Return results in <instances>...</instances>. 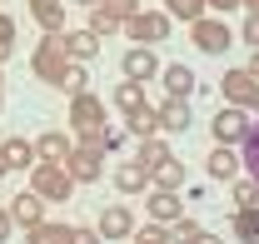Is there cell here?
Returning a JSON list of instances; mask_svg holds the SVG:
<instances>
[{
  "instance_id": "6da1fadb",
  "label": "cell",
  "mask_w": 259,
  "mask_h": 244,
  "mask_svg": "<svg viewBox=\"0 0 259 244\" xmlns=\"http://www.w3.org/2000/svg\"><path fill=\"white\" fill-rule=\"evenodd\" d=\"M30 189L45 199V205H65L70 194H75V180L65 175V165H35V175H30Z\"/></svg>"
},
{
  "instance_id": "7a4b0ae2",
  "label": "cell",
  "mask_w": 259,
  "mask_h": 244,
  "mask_svg": "<svg viewBox=\"0 0 259 244\" xmlns=\"http://www.w3.org/2000/svg\"><path fill=\"white\" fill-rule=\"evenodd\" d=\"M120 30H125L135 45H150V50H155L160 40H169V15H164V10H140V15H130Z\"/></svg>"
},
{
  "instance_id": "3957f363",
  "label": "cell",
  "mask_w": 259,
  "mask_h": 244,
  "mask_svg": "<svg viewBox=\"0 0 259 244\" xmlns=\"http://www.w3.org/2000/svg\"><path fill=\"white\" fill-rule=\"evenodd\" d=\"M30 70L40 75V80H60L65 70H70V55H65V45H60V35H45L40 45H35V60H30Z\"/></svg>"
},
{
  "instance_id": "277c9868",
  "label": "cell",
  "mask_w": 259,
  "mask_h": 244,
  "mask_svg": "<svg viewBox=\"0 0 259 244\" xmlns=\"http://www.w3.org/2000/svg\"><path fill=\"white\" fill-rule=\"evenodd\" d=\"M65 175L75 184H95L100 175H105V154L95 150V145H80L75 140V150H70V159H65Z\"/></svg>"
},
{
  "instance_id": "5b68a950",
  "label": "cell",
  "mask_w": 259,
  "mask_h": 244,
  "mask_svg": "<svg viewBox=\"0 0 259 244\" xmlns=\"http://www.w3.org/2000/svg\"><path fill=\"white\" fill-rule=\"evenodd\" d=\"M190 40L199 45V50H204V55H225L234 35H229V25H225V20L204 15V20H194V25H190Z\"/></svg>"
},
{
  "instance_id": "8992f818",
  "label": "cell",
  "mask_w": 259,
  "mask_h": 244,
  "mask_svg": "<svg viewBox=\"0 0 259 244\" xmlns=\"http://www.w3.org/2000/svg\"><path fill=\"white\" fill-rule=\"evenodd\" d=\"M220 90H225L229 105H239V110H254V100H259V80L249 75V70H225V75H220Z\"/></svg>"
},
{
  "instance_id": "52a82bcc",
  "label": "cell",
  "mask_w": 259,
  "mask_h": 244,
  "mask_svg": "<svg viewBox=\"0 0 259 244\" xmlns=\"http://www.w3.org/2000/svg\"><path fill=\"white\" fill-rule=\"evenodd\" d=\"M70 120H75V135H90V130H100L105 125V100H95V95H70Z\"/></svg>"
},
{
  "instance_id": "ba28073f",
  "label": "cell",
  "mask_w": 259,
  "mask_h": 244,
  "mask_svg": "<svg viewBox=\"0 0 259 244\" xmlns=\"http://www.w3.org/2000/svg\"><path fill=\"white\" fill-rule=\"evenodd\" d=\"M95 229H100V239H130L135 234V214L125 205H110V210H100Z\"/></svg>"
},
{
  "instance_id": "9c48e42d",
  "label": "cell",
  "mask_w": 259,
  "mask_h": 244,
  "mask_svg": "<svg viewBox=\"0 0 259 244\" xmlns=\"http://www.w3.org/2000/svg\"><path fill=\"white\" fill-rule=\"evenodd\" d=\"M120 70H125V80H140V85L160 75V65H155V50H150V45H135V50H125Z\"/></svg>"
},
{
  "instance_id": "30bf717a",
  "label": "cell",
  "mask_w": 259,
  "mask_h": 244,
  "mask_svg": "<svg viewBox=\"0 0 259 244\" xmlns=\"http://www.w3.org/2000/svg\"><path fill=\"white\" fill-rule=\"evenodd\" d=\"M244 130H249V120H244V110H239V105H225V110L214 115V140H220V145H239V140H244Z\"/></svg>"
},
{
  "instance_id": "8fae6325",
  "label": "cell",
  "mask_w": 259,
  "mask_h": 244,
  "mask_svg": "<svg viewBox=\"0 0 259 244\" xmlns=\"http://www.w3.org/2000/svg\"><path fill=\"white\" fill-rule=\"evenodd\" d=\"M10 219H15L20 229H35V224H45V199H40L35 189L15 194V199H10Z\"/></svg>"
},
{
  "instance_id": "7c38bea8",
  "label": "cell",
  "mask_w": 259,
  "mask_h": 244,
  "mask_svg": "<svg viewBox=\"0 0 259 244\" xmlns=\"http://www.w3.org/2000/svg\"><path fill=\"white\" fill-rule=\"evenodd\" d=\"M30 165H35V145L30 140L15 135V140L0 145V175H15V170H30Z\"/></svg>"
},
{
  "instance_id": "4fadbf2b",
  "label": "cell",
  "mask_w": 259,
  "mask_h": 244,
  "mask_svg": "<svg viewBox=\"0 0 259 244\" xmlns=\"http://www.w3.org/2000/svg\"><path fill=\"white\" fill-rule=\"evenodd\" d=\"M145 210H150V219H155V224H175V219L185 214V205H180V194H175V189H150Z\"/></svg>"
},
{
  "instance_id": "5bb4252c",
  "label": "cell",
  "mask_w": 259,
  "mask_h": 244,
  "mask_svg": "<svg viewBox=\"0 0 259 244\" xmlns=\"http://www.w3.org/2000/svg\"><path fill=\"white\" fill-rule=\"evenodd\" d=\"M60 45H65V55L80 60V65L100 55V35L95 30H60Z\"/></svg>"
},
{
  "instance_id": "9a60e30c",
  "label": "cell",
  "mask_w": 259,
  "mask_h": 244,
  "mask_svg": "<svg viewBox=\"0 0 259 244\" xmlns=\"http://www.w3.org/2000/svg\"><path fill=\"white\" fill-rule=\"evenodd\" d=\"M115 189H120V194H145V189H150V170H145L140 159L115 165Z\"/></svg>"
},
{
  "instance_id": "2e32d148",
  "label": "cell",
  "mask_w": 259,
  "mask_h": 244,
  "mask_svg": "<svg viewBox=\"0 0 259 244\" xmlns=\"http://www.w3.org/2000/svg\"><path fill=\"white\" fill-rule=\"evenodd\" d=\"M160 85H164V95H175V100H190L194 95V70L190 65H164Z\"/></svg>"
},
{
  "instance_id": "e0dca14e",
  "label": "cell",
  "mask_w": 259,
  "mask_h": 244,
  "mask_svg": "<svg viewBox=\"0 0 259 244\" xmlns=\"http://www.w3.org/2000/svg\"><path fill=\"white\" fill-rule=\"evenodd\" d=\"M155 115H160V130L180 135V130H190V100H175V95H164V105L155 110Z\"/></svg>"
},
{
  "instance_id": "ac0fdd59",
  "label": "cell",
  "mask_w": 259,
  "mask_h": 244,
  "mask_svg": "<svg viewBox=\"0 0 259 244\" xmlns=\"http://www.w3.org/2000/svg\"><path fill=\"white\" fill-rule=\"evenodd\" d=\"M30 15H35V25H40L45 35H60L65 30V0H35Z\"/></svg>"
},
{
  "instance_id": "d6986e66",
  "label": "cell",
  "mask_w": 259,
  "mask_h": 244,
  "mask_svg": "<svg viewBox=\"0 0 259 244\" xmlns=\"http://www.w3.org/2000/svg\"><path fill=\"white\" fill-rule=\"evenodd\" d=\"M70 150H75V145H70L65 135H55V130L35 140V159H45V165H65V159H70Z\"/></svg>"
},
{
  "instance_id": "ffe728a7",
  "label": "cell",
  "mask_w": 259,
  "mask_h": 244,
  "mask_svg": "<svg viewBox=\"0 0 259 244\" xmlns=\"http://www.w3.org/2000/svg\"><path fill=\"white\" fill-rule=\"evenodd\" d=\"M80 145H95L100 154H115L120 150V145H125V130H120V125H100V130H90V135H80Z\"/></svg>"
},
{
  "instance_id": "44dd1931",
  "label": "cell",
  "mask_w": 259,
  "mask_h": 244,
  "mask_svg": "<svg viewBox=\"0 0 259 244\" xmlns=\"http://www.w3.org/2000/svg\"><path fill=\"white\" fill-rule=\"evenodd\" d=\"M239 165L249 170V180H259V120H249L244 140H239Z\"/></svg>"
},
{
  "instance_id": "7402d4cb",
  "label": "cell",
  "mask_w": 259,
  "mask_h": 244,
  "mask_svg": "<svg viewBox=\"0 0 259 244\" xmlns=\"http://www.w3.org/2000/svg\"><path fill=\"white\" fill-rule=\"evenodd\" d=\"M204 170H209L214 180H234V170H239V154H234V145H220V150L204 159Z\"/></svg>"
},
{
  "instance_id": "603a6c76",
  "label": "cell",
  "mask_w": 259,
  "mask_h": 244,
  "mask_svg": "<svg viewBox=\"0 0 259 244\" xmlns=\"http://www.w3.org/2000/svg\"><path fill=\"white\" fill-rule=\"evenodd\" d=\"M150 180H155V189H175V194H180V184H185V165L169 154L164 165H155V170H150Z\"/></svg>"
},
{
  "instance_id": "cb8c5ba5",
  "label": "cell",
  "mask_w": 259,
  "mask_h": 244,
  "mask_svg": "<svg viewBox=\"0 0 259 244\" xmlns=\"http://www.w3.org/2000/svg\"><path fill=\"white\" fill-rule=\"evenodd\" d=\"M140 105H145V85H140V80H120V85H115V110L135 115Z\"/></svg>"
},
{
  "instance_id": "d4e9b609",
  "label": "cell",
  "mask_w": 259,
  "mask_h": 244,
  "mask_svg": "<svg viewBox=\"0 0 259 244\" xmlns=\"http://www.w3.org/2000/svg\"><path fill=\"white\" fill-rule=\"evenodd\" d=\"M164 15H169V20H204V15H209V5H204V0H164Z\"/></svg>"
},
{
  "instance_id": "484cf974",
  "label": "cell",
  "mask_w": 259,
  "mask_h": 244,
  "mask_svg": "<svg viewBox=\"0 0 259 244\" xmlns=\"http://www.w3.org/2000/svg\"><path fill=\"white\" fill-rule=\"evenodd\" d=\"M25 244H70V224H35V229H25Z\"/></svg>"
},
{
  "instance_id": "4316f807",
  "label": "cell",
  "mask_w": 259,
  "mask_h": 244,
  "mask_svg": "<svg viewBox=\"0 0 259 244\" xmlns=\"http://www.w3.org/2000/svg\"><path fill=\"white\" fill-rule=\"evenodd\" d=\"M234 239L259 244V210H234Z\"/></svg>"
},
{
  "instance_id": "83f0119b",
  "label": "cell",
  "mask_w": 259,
  "mask_h": 244,
  "mask_svg": "<svg viewBox=\"0 0 259 244\" xmlns=\"http://www.w3.org/2000/svg\"><path fill=\"white\" fill-rule=\"evenodd\" d=\"M55 90H65V95H85V90H90V75H85V65L70 60V70L55 80Z\"/></svg>"
},
{
  "instance_id": "f1b7e54d",
  "label": "cell",
  "mask_w": 259,
  "mask_h": 244,
  "mask_svg": "<svg viewBox=\"0 0 259 244\" xmlns=\"http://www.w3.org/2000/svg\"><path fill=\"white\" fill-rule=\"evenodd\" d=\"M164 159H169V145H164L160 135H145V145H140V165L155 170V165H164Z\"/></svg>"
},
{
  "instance_id": "f546056e",
  "label": "cell",
  "mask_w": 259,
  "mask_h": 244,
  "mask_svg": "<svg viewBox=\"0 0 259 244\" xmlns=\"http://www.w3.org/2000/svg\"><path fill=\"white\" fill-rule=\"evenodd\" d=\"M155 130H160V115H155V105H140V110L130 115V135H140V140H145V135H155Z\"/></svg>"
},
{
  "instance_id": "4dcf8cb0",
  "label": "cell",
  "mask_w": 259,
  "mask_h": 244,
  "mask_svg": "<svg viewBox=\"0 0 259 244\" xmlns=\"http://www.w3.org/2000/svg\"><path fill=\"white\" fill-rule=\"evenodd\" d=\"M234 210H259V180H234Z\"/></svg>"
},
{
  "instance_id": "1f68e13d",
  "label": "cell",
  "mask_w": 259,
  "mask_h": 244,
  "mask_svg": "<svg viewBox=\"0 0 259 244\" xmlns=\"http://www.w3.org/2000/svg\"><path fill=\"white\" fill-rule=\"evenodd\" d=\"M120 25H125V20H120V15H110V10H105V5H95V15H90V30H95L100 40H105V35H115V30H120Z\"/></svg>"
},
{
  "instance_id": "d6a6232c",
  "label": "cell",
  "mask_w": 259,
  "mask_h": 244,
  "mask_svg": "<svg viewBox=\"0 0 259 244\" xmlns=\"http://www.w3.org/2000/svg\"><path fill=\"white\" fill-rule=\"evenodd\" d=\"M194 239H199V224L180 214V219H175V234H169V244H194Z\"/></svg>"
},
{
  "instance_id": "836d02e7",
  "label": "cell",
  "mask_w": 259,
  "mask_h": 244,
  "mask_svg": "<svg viewBox=\"0 0 259 244\" xmlns=\"http://www.w3.org/2000/svg\"><path fill=\"white\" fill-rule=\"evenodd\" d=\"M10 50H15V20L0 10V60H10Z\"/></svg>"
},
{
  "instance_id": "e575fe53",
  "label": "cell",
  "mask_w": 259,
  "mask_h": 244,
  "mask_svg": "<svg viewBox=\"0 0 259 244\" xmlns=\"http://www.w3.org/2000/svg\"><path fill=\"white\" fill-rule=\"evenodd\" d=\"M135 244H169V234H164V224H145V229H135Z\"/></svg>"
},
{
  "instance_id": "d590c367",
  "label": "cell",
  "mask_w": 259,
  "mask_h": 244,
  "mask_svg": "<svg viewBox=\"0 0 259 244\" xmlns=\"http://www.w3.org/2000/svg\"><path fill=\"white\" fill-rule=\"evenodd\" d=\"M110 15H120V20H130V15H140V0H100Z\"/></svg>"
},
{
  "instance_id": "8d00e7d4",
  "label": "cell",
  "mask_w": 259,
  "mask_h": 244,
  "mask_svg": "<svg viewBox=\"0 0 259 244\" xmlns=\"http://www.w3.org/2000/svg\"><path fill=\"white\" fill-rule=\"evenodd\" d=\"M70 244H100V229H70Z\"/></svg>"
},
{
  "instance_id": "74e56055",
  "label": "cell",
  "mask_w": 259,
  "mask_h": 244,
  "mask_svg": "<svg viewBox=\"0 0 259 244\" xmlns=\"http://www.w3.org/2000/svg\"><path fill=\"white\" fill-rule=\"evenodd\" d=\"M244 45H254V50H259V15L244 20Z\"/></svg>"
},
{
  "instance_id": "f35d334b",
  "label": "cell",
  "mask_w": 259,
  "mask_h": 244,
  "mask_svg": "<svg viewBox=\"0 0 259 244\" xmlns=\"http://www.w3.org/2000/svg\"><path fill=\"white\" fill-rule=\"evenodd\" d=\"M204 5H209V10H214V15H229V10H239V5H244V0H204Z\"/></svg>"
},
{
  "instance_id": "ab89813d",
  "label": "cell",
  "mask_w": 259,
  "mask_h": 244,
  "mask_svg": "<svg viewBox=\"0 0 259 244\" xmlns=\"http://www.w3.org/2000/svg\"><path fill=\"white\" fill-rule=\"evenodd\" d=\"M10 229H15V219H10V210H0V244L10 239Z\"/></svg>"
},
{
  "instance_id": "60d3db41",
  "label": "cell",
  "mask_w": 259,
  "mask_h": 244,
  "mask_svg": "<svg viewBox=\"0 0 259 244\" xmlns=\"http://www.w3.org/2000/svg\"><path fill=\"white\" fill-rule=\"evenodd\" d=\"M194 244H225V239H220V234H209V229H199V239H194Z\"/></svg>"
},
{
  "instance_id": "b9f144b4",
  "label": "cell",
  "mask_w": 259,
  "mask_h": 244,
  "mask_svg": "<svg viewBox=\"0 0 259 244\" xmlns=\"http://www.w3.org/2000/svg\"><path fill=\"white\" fill-rule=\"evenodd\" d=\"M75 5H85V10H95V5H100V0H75Z\"/></svg>"
},
{
  "instance_id": "7bdbcfd3",
  "label": "cell",
  "mask_w": 259,
  "mask_h": 244,
  "mask_svg": "<svg viewBox=\"0 0 259 244\" xmlns=\"http://www.w3.org/2000/svg\"><path fill=\"white\" fill-rule=\"evenodd\" d=\"M244 5H249V15H259V0H244Z\"/></svg>"
},
{
  "instance_id": "ee69618b",
  "label": "cell",
  "mask_w": 259,
  "mask_h": 244,
  "mask_svg": "<svg viewBox=\"0 0 259 244\" xmlns=\"http://www.w3.org/2000/svg\"><path fill=\"white\" fill-rule=\"evenodd\" d=\"M0 110H5V100H0Z\"/></svg>"
},
{
  "instance_id": "f6af8a7d",
  "label": "cell",
  "mask_w": 259,
  "mask_h": 244,
  "mask_svg": "<svg viewBox=\"0 0 259 244\" xmlns=\"http://www.w3.org/2000/svg\"><path fill=\"white\" fill-rule=\"evenodd\" d=\"M254 110H259V100H254Z\"/></svg>"
},
{
  "instance_id": "bcb514c9",
  "label": "cell",
  "mask_w": 259,
  "mask_h": 244,
  "mask_svg": "<svg viewBox=\"0 0 259 244\" xmlns=\"http://www.w3.org/2000/svg\"><path fill=\"white\" fill-rule=\"evenodd\" d=\"M30 5H35V0H30Z\"/></svg>"
}]
</instances>
